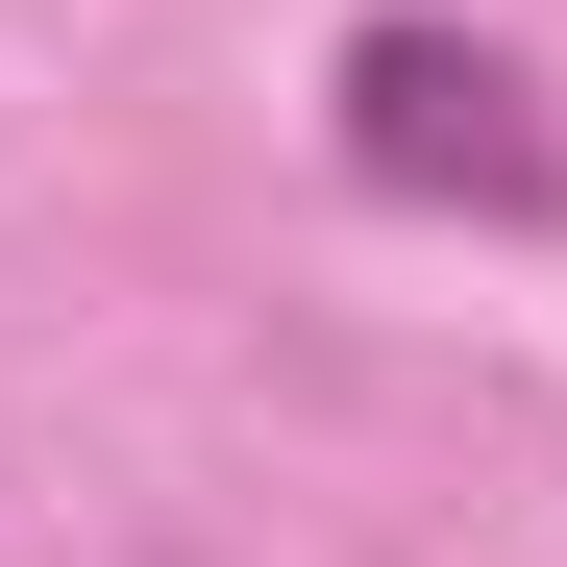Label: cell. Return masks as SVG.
Wrapping results in <instances>:
<instances>
[{"instance_id":"6da1fadb","label":"cell","mask_w":567,"mask_h":567,"mask_svg":"<svg viewBox=\"0 0 567 567\" xmlns=\"http://www.w3.org/2000/svg\"><path fill=\"white\" fill-rule=\"evenodd\" d=\"M321 148L370 173V198H420V223H543V198H567L543 74H518L494 25H444V0H370V25L321 50Z\"/></svg>"}]
</instances>
